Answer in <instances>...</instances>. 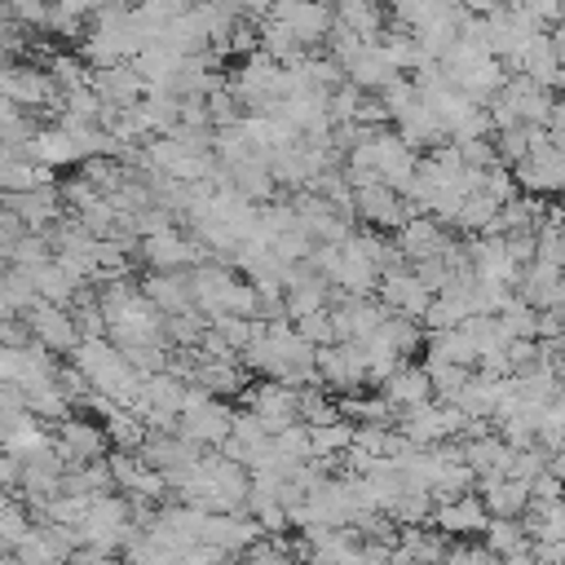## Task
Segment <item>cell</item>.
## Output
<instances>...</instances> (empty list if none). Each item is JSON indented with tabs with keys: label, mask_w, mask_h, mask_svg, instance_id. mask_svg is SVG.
<instances>
[{
	"label": "cell",
	"mask_w": 565,
	"mask_h": 565,
	"mask_svg": "<svg viewBox=\"0 0 565 565\" xmlns=\"http://www.w3.org/2000/svg\"><path fill=\"white\" fill-rule=\"evenodd\" d=\"M424 372L433 376V389H437V398H442V402H456V398L469 389V380L478 376L473 367L446 363V358H428V354H424Z\"/></svg>",
	"instance_id": "obj_22"
},
{
	"label": "cell",
	"mask_w": 565,
	"mask_h": 565,
	"mask_svg": "<svg viewBox=\"0 0 565 565\" xmlns=\"http://www.w3.org/2000/svg\"><path fill=\"white\" fill-rule=\"evenodd\" d=\"M398 548H402L415 565H442L446 552L456 548V543H450V534H442L437 526H433V530H424V526H402V530H398Z\"/></svg>",
	"instance_id": "obj_19"
},
{
	"label": "cell",
	"mask_w": 565,
	"mask_h": 565,
	"mask_svg": "<svg viewBox=\"0 0 565 565\" xmlns=\"http://www.w3.org/2000/svg\"><path fill=\"white\" fill-rule=\"evenodd\" d=\"M190 385H203L208 393H239L244 389V372H239V363H199L195 367V380Z\"/></svg>",
	"instance_id": "obj_25"
},
{
	"label": "cell",
	"mask_w": 565,
	"mask_h": 565,
	"mask_svg": "<svg viewBox=\"0 0 565 565\" xmlns=\"http://www.w3.org/2000/svg\"><path fill=\"white\" fill-rule=\"evenodd\" d=\"M283 23H292V32L301 36V45L331 40V32H336V14L327 10V0H301L296 10L283 14Z\"/></svg>",
	"instance_id": "obj_18"
},
{
	"label": "cell",
	"mask_w": 565,
	"mask_h": 565,
	"mask_svg": "<svg viewBox=\"0 0 565 565\" xmlns=\"http://www.w3.org/2000/svg\"><path fill=\"white\" fill-rule=\"evenodd\" d=\"M433 526L450 539H473V534H486L491 526V508L482 499V491H469L460 499H450V504H437L433 513Z\"/></svg>",
	"instance_id": "obj_6"
},
{
	"label": "cell",
	"mask_w": 565,
	"mask_h": 565,
	"mask_svg": "<svg viewBox=\"0 0 565 565\" xmlns=\"http://www.w3.org/2000/svg\"><path fill=\"white\" fill-rule=\"evenodd\" d=\"M93 80V89L102 93V102L106 106H138L146 93H151V84H146V75L133 67V62H116V67H93L89 71Z\"/></svg>",
	"instance_id": "obj_7"
},
{
	"label": "cell",
	"mask_w": 565,
	"mask_h": 565,
	"mask_svg": "<svg viewBox=\"0 0 565 565\" xmlns=\"http://www.w3.org/2000/svg\"><path fill=\"white\" fill-rule=\"evenodd\" d=\"M142 261L151 270H190V266H203V244L181 239L177 231H160L142 239Z\"/></svg>",
	"instance_id": "obj_9"
},
{
	"label": "cell",
	"mask_w": 565,
	"mask_h": 565,
	"mask_svg": "<svg viewBox=\"0 0 565 565\" xmlns=\"http://www.w3.org/2000/svg\"><path fill=\"white\" fill-rule=\"evenodd\" d=\"M530 499H539V504H556V499H565V482L556 478V473H539L534 482H530Z\"/></svg>",
	"instance_id": "obj_30"
},
{
	"label": "cell",
	"mask_w": 565,
	"mask_h": 565,
	"mask_svg": "<svg viewBox=\"0 0 565 565\" xmlns=\"http://www.w3.org/2000/svg\"><path fill=\"white\" fill-rule=\"evenodd\" d=\"M23 318L32 322V336H36V341H40L45 350H54V354H75L80 341H84V331H80V322H75V309H67V305L36 301Z\"/></svg>",
	"instance_id": "obj_1"
},
{
	"label": "cell",
	"mask_w": 565,
	"mask_h": 565,
	"mask_svg": "<svg viewBox=\"0 0 565 565\" xmlns=\"http://www.w3.org/2000/svg\"><path fill=\"white\" fill-rule=\"evenodd\" d=\"M491 565H508V561H504V556H495V561H491Z\"/></svg>",
	"instance_id": "obj_33"
},
{
	"label": "cell",
	"mask_w": 565,
	"mask_h": 565,
	"mask_svg": "<svg viewBox=\"0 0 565 565\" xmlns=\"http://www.w3.org/2000/svg\"><path fill=\"white\" fill-rule=\"evenodd\" d=\"M380 301H385L393 314H407V318L424 322V314L433 309L437 296L424 287L420 274H411L407 266H398V270H385V274H380Z\"/></svg>",
	"instance_id": "obj_5"
},
{
	"label": "cell",
	"mask_w": 565,
	"mask_h": 565,
	"mask_svg": "<svg viewBox=\"0 0 565 565\" xmlns=\"http://www.w3.org/2000/svg\"><path fill=\"white\" fill-rule=\"evenodd\" d=\"M499 318H504V327L517 336V341H539V309H534L530 301L513 296V301L499 309Z\"/></svg>",
	"instance_id": "obj_27"
},
{
	"label": "cell",
	"mask_w": 565,
	"mask_h": 565,
	"mask_svg": "<svg viewBox=\"0 0 565 565\" xmlns=\"http://www.w3.org/2000/svg\"><path fill=\"white\" fill-rule=\"evenodd\" d=\"M54 5H62V10H71V14H97V10L110 5V0H54Z\"/></svg>",
	"instance_id": "obj_31"
},
{
	"label": "cell",
	"mask_w": 565,
	"mask_h": 565,
	"mask_svg": "<svg viewBox=\"0 0 565 565\" xmlns=\"http://www.w3.org/2000/svg\"><path fill=\"white\" fill-rule=\"evenodd\" d=\"M482 543H486L495 556H517V552H526L534 539H530V530H526L521 517H491Z\"/></svg>",
	"instance_id": "obj_20"
},
{
	"label": "cell",
	"mask_w": 565,
	"mask_h": 565,
	"mask_svg": "<svg viewBox=\"0 0 565 565\" xmlns=\"http://www.w3.org/2000/svg\"><path fill=\"white\" fill-rule=\"evenodd\" d=\"M552 133H565V93H556V106H552Z\"/></svg>",
	"instance_id": "obj_32"
},
{
	"label": "cell",
	"mask_w": 565,
	"mask_h": 565,
	"mask_svg": "<svg viewBox=\"0 0 565 565\" xmlns=\"http://www.w3.org/2000/svg\"><path fill=\"white\" fill-rule=\"evenodd\" d=\"M142 292H146L164 314L199 309V305H195V287H190V274H186V270H151V274L142 279Z\"/></svg>",
	"instance_id": "obj_13"
},
{
	"label": "cell",
	"mask_w": 565,
	"mask_h": 565,
	"mask_svg": "<svg viewBox=\"0 0 565 565\" xmlns=\"http://www.w3.org/2000/svg\"><path fill=\"white\" fill-rule=\"evenodd\" d=\"M301 36L292 32V23H283V19H266V27H261V54H270L279 67H296L301 62Z\"/></svg>",
	"instance_id": "obj_21"
},
{
	"label": "cell",
	"mask_w": 565,
	"mask_h": 565,
	"mask_svg": "<svg viewBox=\"0 0 565 565\" xmlns=\"http://www.w3.org/2000/svg\"><path fill=\"white\" fill-rule=\"evenodd\" d=\"M235 415H239V411H231L225 402L212 398L208 407L181 415V437H190L195 446H221L225 437L235 433Z\"/></svg>",
	"instance_id": "obj_10"
},
{
	"label": "cell",
	"mask_w": 565,
	"mask_h": 565,
	"mask_svg": "<svg viewBox=\"0 0 565 565\" xmlns=\"http://www.w3.org/2000/svg\"><path fill=\"white\" fill-rule=\"evenodd\" d=\"M424 354H428V358H446V363H460V367H473V372H478V358H482L478 341H473L464 327L428 331V336H424Z\"/></svg>",
	"instance_id": "obj_17"
},
{
	"label": "cell",
	"mask_w": 565,
	"mask_h": 565,
	"mask_svg": "<svg viewBox=\"0 0 565 565\" xmlns=\"http://www.w3.org/2000/svg\"><path fill=\"white\" fill-rule=\"evenodd\" d=\"M345 75H350L358 89L380 93V89H389V84L398 80V67H393V58H389V49H385L380 40H367V45L358 49V58L345 62Z\"/></svg>",
	"instance_id": "obj_12"
},
{
	"label": "cell",
	"mask_w": 565,
	"mask_h": 565,
	"mask_svg": "<svg viewBox=\"0 0 565 565\" xmlns=\"http://www.w3.org/2000/svg\"><path fill=\"white\" fill-rule=\"evenodd\" d=\"M478 491L491 517H526L530 513V482L517 478H478Z\"/></svg>",
	"instance_id": "obj_15"
},
{
	"label": "cell",
	"mask_w": 565,
	"mask_h": 565,
	"mask_svg": "<svg viewBox=\"0 0 565 565\" xmlns=\"http://www.w3.org/2000/svg\"><path fill=\"white\" fill-rule=\"evenodd\" d=\"M398 411H407V407H424V402H433V376L424 372V367H411V363H402L389 380H385V389H380Z\"/></svg>",
	"instance_id": "obj_16"
},
{
	"label": "cell",
	"mask_w": 565,
	"mask_h": 565,
	"mask_svg": "<svg viewBox=\"0 0 565 565\" xmlns=\"http://www.w3.org/2000/svg\"><path fill=\"white\" fill-rule=\"evenodd\" d=\"M54 446H58V456L67 469H84L93 460H102L106 450H110V433L93 420H58V433H54Z\"/></svg>",
	"instance_id": "obj_2"
},
{
	"label": "cell",
	"mask_w": 565,
	"mask_h": 565,
	"mask_svg": "<svg viewBox=\"0 0 565 565\" xmlns=\"http://www.w3.org/2000/svg\"><path fill=\"white\" fill-rule=\"evenodd\" d=\"M393 244L402 248L407 266H420V261H433V257H442L450 239H446V225H442L437 216H411V221H402V225H398Z\"/></svg>",
	"instance_id": "obj_8"
},
{
	"label": "cell",
	"mask_w": 565,
	"mask_h": 565,
	"mask_svg": "<svg viewBox=\"0 0 565 565\" xmlns=\"http://www.w3.org/2000/svg\"><path fill=\"white\" fill-rule=\"evenodd\" d=\"M248 411H257L261 424H266V433L274 437V433H283V428L301 424V389H292V385H283V380L257 385V389L248 393Z\"/></svg>",
	"instance_id": "obj_3"
},
{
	"label": "cell",
	"mask_w": 565,
	"mask_h": 565,
	"mask_svg": "<svg viewBox=\"0 0 565 565\" xmlns=\"http://www.w3.org/2000/svg\"><path fill=\"white\" fill-rule=\"evenodd\" d=\"M5 97L19 102V106H45V102H58L62 89L40 67H10L5 71Z\"/></svg>",
	"instance_id": "obj_14"
},
{
	"label": "cell",
	"mask_w": 565,
	"mask_h": 565,
	"mask_svg": "<svg viewBox=\"0 0 565 565\" xmlns=\"http://www.w3.org/2000/svg\"><path fill=\"white\" fill-rule=\"evenodd\" d=\"M292 327H296V336H301V341H309L314 350H322V345H336V322H331V309L305 314V318H296Z\"/></svg>",
	"instance_id": "obj_28"
},
{
	"label": "cell",
	"mask_w": 565,
	"mask_h": 565,
	"mask_svg": "<svg viewBox=\"0 0 565 565\" xmlns=\"http://www.w3.org/2000/svg\"><path fill=\"white\" fill-rule=\"evenodd\" d=\"M336 14H341L345 27H354L358 36H376L380 32V10H376V0H336Z\"/></svg>",
	"instance_id": "obj_26"
},
{
	"label": "cell",
	"mask_w": 565,
	"mask_h": 565,
	"mask_svg": "<svg viewBox=\"0 0 565 565\" xmlns=\"http://www.w3.org/2000/svg\"><path fill=\"white\" fill-rule=\"evenodd\" d=\"M309 565H314V561H309Z\"/></svg>",
	"instance_id": "obj_34"
},
{
	"label": "cell",
	"mask_w": 565,
	"mask_h": 565,
	"mask_svg": "<svg viewBox=\"0 0 565 565\" xmlns=\"http://www.w3.org/2000/svg\"><path fill=\"white\" fill-rule=\"evenodd\" d=\"M314 428V460H327V456H345L358 437V424L354 420H331V424H309Z\"/></svg>",
	"instance_id": "obj_24"
},
{
	"label": "cell",
	"mask_w": 565,
	"mask_h": 565,
	"mask_svg": "<svg viewBox=\"0 0 565 565\" xmlns=\"http://www.w3.org/2000/svg\"><path fill=\"white\" fill-rule=\"evenodd\" d=\"M54 181V168L36 164V160H5V168H0V186H5V195H27V190H40Z\"/></svg>",
	"instance_id": "obj_23"
},
{
	"label": "cell",
	"mask_w": 565,
	"mask_h": 565,
	"mask_svg": "<svg viewBox=\"0 0 565 565\" xmlns=\"http://www.w3.org/2000/svg\"><path fill=\"white\" fill-rule=\"evenodd\" d=\"M354 195H358V216H363L367 225H376V231H398L402 221L420 216V208H415L411 199H402V195H398L393 186H385V181L358 186Z\"/></svg>",
	"instance_id": "obj_4"
},
{
	"label": "cell",
	"mask_w": 565,
	"mask_h": 565,
	"mask_svg": "<svg viewBox=\"0 0 565 565\" xmlns=\"http://www.w3.org/2000/svg\"><path fill=\"white\" fill-rule=\"evenodd\" d=\"M491 561H495V552H491L486 543H464V539H460L456 548L446 552L442 565H491Z\"/></svg>",
	"instance_id": "obj_29"
},
{
	"label": "cell",
	"mask_w": 565,
	"mask_h": 565,
	"mask_svg": "<svg viewBox=\"0 0 565 565\" xmlns=\"http://www.w3.org/2000/svg\"><path fill=\"white\" fill-rule=\"evenodd\" d=\"M62 186H40V190H27V195H5V208L19 212L27 221V231H49L54 221H62Z\"/></svg>",
	"instance_id": "obj_11"
}]
</instances>
